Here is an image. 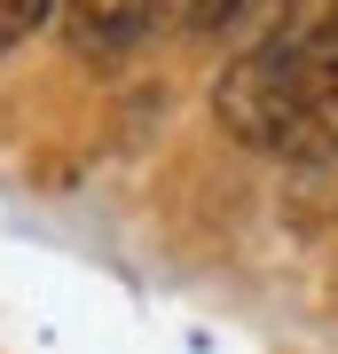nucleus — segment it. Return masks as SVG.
<instances>
[{"label":"nucleus","instance_id":"obj_3","mask_svg":"<svg viewBox=\"0 0 338 354\" xmlns=\"http://www.w3.org/2000/svg\"><path fill=\"white\" fill-rule=\"evenodd\" d=\"M48 8H55V0H0V55H8L16 39H32L39 24H48Z\"/></svg>","mask_w":338,"mask_h":354},{"label":"nucleus","instance_id":"obj_1","mask_svg":"<svg viewBox=\"0 0 338 354\" xmlns=\"http://www.w3.org/2000/svg\"><path fill=\"white\" fill-rule=\"evenodd\" d=\"M220 127L267 158H338V0L314 32L244 48L213 87Z\"/></svg>","mask_w":338,"mask_h":354},{"label":"nucleus","instance_id":"obj_2","mask_svg":"<svg viewBox=\"0 0 338 354\" xmlns=\"http://www.w3.org/2000/svg\"><path fill=\"white\" fill-rule=\"evenodd\" d=\"M165 0H63V39H71L87 64H111V55L142 48V32L158 24Z\"/></svg>","mask_w":338,"mask_h":354}]
</instances>
